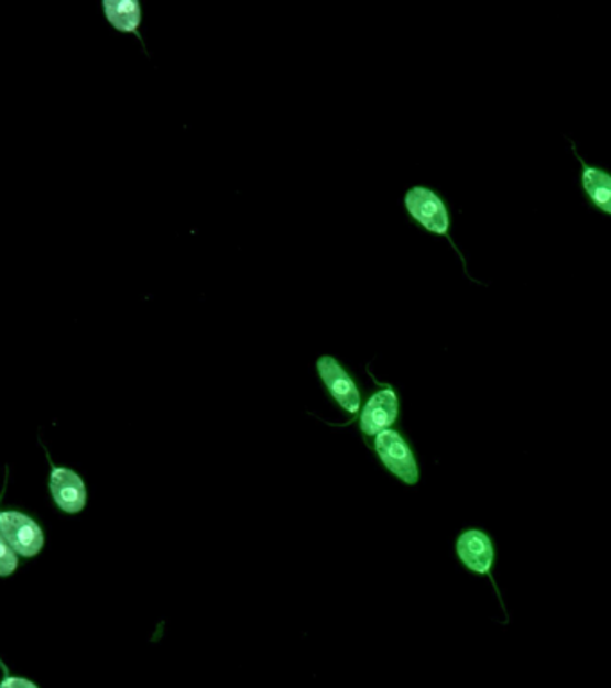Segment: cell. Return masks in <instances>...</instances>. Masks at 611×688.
<instances>
[{"instance_id": "6da1fadb", "label": "cell", "mask_w": 611, "mask_h": 688, "mask_svg": "<svg viewBox=\"0 0 611 688\" xmlns=\"http://www.w3.org/2000/svg\"><path fill=\"white\" fill-rule=\"evenodd\" d=\"M405 210L410 212L414 221H418L425 230L436 236L447 237L448 244H452L454 250L461 259L462 267L467 273V261L462 256L461 251L456 248L452 239L448 237V230H450V216H448L447 207H445L444 199L439 198L438 194L430 190L424 185L413 187L407 190L404 198Z\"/></svg>"}, {"instance_id": "7a4b0ae2", "label": "cell", "mask_w": 611, "mask_h": 688, "mask_svg": "<svg viewBox=\"0 0 611 688\" xmlns=\"http://www.w3.org/2000/svg\"><path fill=\"white\" fill-rule=\"evenodd\" d=\"M375 450L384 467L400 481L414 487L419 479L418 465L410 445L396 430H384L375 436Z\"/></svg>"}, {"instance_id": "3957f363", "label": "cell", "mask_w": 611, "mask_h": 688, "mask_svg": "<svg viewBox=\"0 0 611 688\" xmlns=\"http://www.w3.org/2000/svg\"><path fill=\"white\" fill-rule=\"evenodd\" d=\"M316 370L321 376L323 384L339 404V407L350 414L359 413L361 409V391L357 387L350 373L339 364L336 357H319L316 361Z\"/></svg>"}, {"instance_id": "277c9868", "label": "cell", "mask_w": 611, "mask_h": 688, "mask_svg": "<svg viewBox=\"0 0 611 688\" xmlns=\"http://www.w3.org/2000/svg\"><path fill=\"white\" fill-rule=\"evenodd\" d=\"M0 535L6 544L24 558H34L44 547V533L30 516L6 511L0 515Z\"/></svg>"}, {"instance_id": "5b68a950", "label": "cell", "mask_w": 611, "mask_h": 688, "mask_svg": "<svg viewBox=\"0 0 611 688\" xmlns=\"http://www.w3.org/2000/svg\"><path fill=\"white\" fill-rule=\"evenodd\" d=\"M399 418V396L391 385H384V390L377 391L368 400L367 407L361 413V430L367 436H379Z\"/></svg>"}, {"instance_id": "8992f818", "label": "cell", "mask_w": 611, "mask_h": 688, "mask_svg": "<svg viewBox=\"0 0 611 688\" xmlns=\"http://www.w3.org/2000/svg\"><path fill=\"white\" fill-rule=\"evenodd\" d=\"M459 559L461 564L479 576H491V567L495 561V549L490 536L481 529H467L458 538Z\"/></svg>"}, {"instance_id": "52a82bcc", "label": "cell", "mask_w": 611, "mask_h": 688, "mask_svg": "<svg viewBox=\"0 0 611 688\" xmlns=\"http://www.w3.org/2000/svg\"><path fill=\"white\" fill-rule=\"evenodd\" d=\"M51 493L56 504L67 513H79L87 504V487L81 477L68 468H54Z\"/></svg>"}, {"instance_id": "ba28073f", "label": "cell", "mask_w": 611, "mask_h": 688, "mask_svg": "<svg viewBox=\"0 0 611 688\" xmlns=\"http://www.w3.org/2000/svg\"><path fill=\"white\" fill-rule=\"evenodd\" d=\"M102 13L107 17L108 24L119 33L135 34L140 45L144 48V36L140 33L142 25V6L139 0H102Z\"/></svg>"}, {"instance_id": "9c48e42d", "label": "cell", "mask_w": 611, "mask_h": 688, "mask_svg": "<svg viewBox=\"0 0 611 688\" xmlns=\"http://www.w3.org/2000/svg\"><path fill=\"white\" fill-rule=\"evenodd\" d=\"M574 154L579 160L582 167L581 184L588 198L592 199L599 210L611 216V176L601 168L590 167L587 162L579 156L576 145H572Z\"/></svg>"}, {"instance_id": "30bf717a", "label": "cell", "mask_w": 611, "mask_h": 688, "mask_svg": "<svg viewBox=\"0 0 611 688\" xmlns=\"http://www.w3.org/2000/svg\"><path fill=\"white\" fill-rule=\"evenodd\" d=\"M17 567H19V559H17L15 550L2 539L0 542V576L4 578L10 576L11 572H15Z\"/></svg>"}, {"instance_id": "8fae6325", "label": "cell", "mask_w": 611, "mask_h": 688, "mask_svg": "<svg viewBox=\"0 0 611 688\" xmlns=\"http://www.w3.org/2000/svg\"><path fill=\"white\" fill-rule=\"evenodd\" d=\"M0 688H39L33 681L25 678H15V676H10V674H6L4 681L0 685Z\"/></svg>"}]
</instances>
